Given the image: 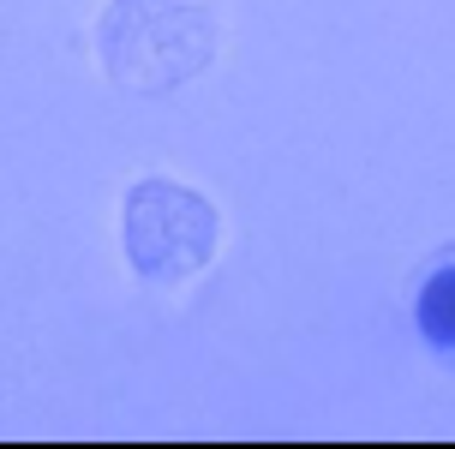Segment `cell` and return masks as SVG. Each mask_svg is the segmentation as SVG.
<instances>
[{"mask_svg": "<svg viewBox=\"0 0 455 449\" xmlns=\"http://www.w3.org/2000/svg\"><path fill=\"white\" fill-rule=\"evenodd\" d=\"M413 330L455 372V246L432 252L413 282Z\"/></svg>", "mask_w": 455, "mask_h": 449, "instance_id": "3", "label": "cell"}, {"mask_svg": "<svg viewBox=\"0 0 455 449\" xmlns=\"http://www.w3.org/2000/svg\"><path fill=\"white\" fill-rule=\"evenodd\" d=\"M222 19L210 0H108L96 24V54L120 90L168 96L216 60Z\"/></svg>", "mask_w": 455, "mask_h": 449, "instance_id": "1", "label": "cell"}, {"mask_svg": "<svg viewBox=\"0 0 455 449\" xmlns=\"http://www.w3.org/2000/svg\"><path fill=\"white\" fill-rule=\"evenodd\" d=\"M222 222L180 180H138L126 192V258L144 282L174 288L216 258Z\"/></svg>", "mask_w": 455, "mask_h": 449, "instance_id": "2", "label": "cell"}]
</instances>
